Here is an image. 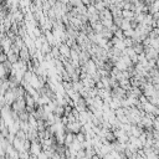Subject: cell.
Returning <instances> with one entry per match:
<instances>
[{"label": "cell", "mask_w": 159, "mask_h": 159, "mask_svg": "<svg viewBox=\"0 0 159 159\" xmlns=\"http://www.w3.org/2000/svg\"><path fill=\"white\" fill-rule=\"evenodd\" d=\"M11 110L14 112H16L18 114L26 111V101H25V97H19L16 99V102L11 106Z\"/></svg>", "instance_id": "6da1fadb"}, {"label": "cell", "mask_w": 159, "mask_h": 159, "mask_svg": "<svg viewBox=\"0 0 159 159\" xmlns=\"http://www.w3.org/2000/svg\"><path fill=\"white\" fill-rule=\"evenodd\" d=\"M66 131H67V133L78 134V133L82 131V124L80 123L78 121H76V122H73V123H69L67 125H66Z\"/></svg>", "instance_id": "7a4b0ae2"}, {"label": "cell", "mask_w": 159, "mask_h": 159, "mask_svg": "<svg viewBox=\"0 0 159 159\" xmlns=\"http://www.w3.org/2000/svg\"><path fill=\"white\" fill-rule=\"evenodd\" d=\"M30 153H31V156H34V157H39L40 154L42 153V144H41L39 140L31 142Z\"/></svg>", "instance_id": "3957f363"}, {"label": "cell", "mask_w": 159, "mask_h": 159, "mask_svg": "<svg viewBox=\"0 0 159 159\" xmlns=\"http://www.w3.org/2000/svg\"><path fill=\"white\" fill-rule=\"evenodd\" d=\"M60 52H61V56H64L66 60H69V58H71V47L66 44V42H62L60 45Z\"/></svg>", "instance_id": "277c9868"}, {"label": "cell", "mask_w": 159, "mask_h": 159, "mask_svg": "<svg viewBox=\"0 0 159 159\" xmlns=\"http://www.w3.org/2000/svg\"><path fill=\"white\" fill-rule=\"evenodd\" d=\"M4 96H5V99H6V104H8V106H12V104L16 102V99H18V97H16V95L14 93V91H12V90H9Z\"/></svg>", "instance_id": "5b68a950"}, {"label": "cell", "mask_w": 159, "mask_h": 159, "mask_svg": "<svg viewBox=\"0 0 159 159\" xmlns=\"http://www.w3.org/2000/svg\"><path fill=\"white\" fill-rule=\"evenodd\" d=\"M20 58H21L23 61H25V62H29V61H31L30 58H31V56H30V51H29V49L26 47V46H24V47L20 50Z\"/></svg>", "instance_id": "8992f818"}, {"label": "cell", "mask_w": 159, "mask_h": 159, "mask_svg": "<svg viewBox=\"0 0 159 159\" xmlns=\"http://www.w3.org/2000/svg\"><path fill=\"white\" fill-rule=\"evenodd\" d=\"M142 95H143L142 93V88H139V87H132L129 91H127V96H131V97L134 98H139Z\"/></svg>", "instance_id": "52a82bcc"}, {"label": "cell", "mask_w": 159, "mask_h": 159, "mask_svg": "<svg viewBox=\"0 0 159 159\" xmlns=\"http://www.w3.org/2000/svg\"><path fill=\"white\" fill-rule=\"evenodd\" d=\"M99 19H101V21L102 20H113V15H112V11L108 9H104V11L102 12H99Z\"/></svg>", "instance_id": "ba28073f"}, {"label": "cell", "mask_w": 159, "mask_h": 159, "mask_svg": "<svg viewBox=\"0 0 159 159\" xmlns=\"http://www.w3.org/2000/svg\"><path fill=\"white\" fill-rule=\"evenodd\" d=\"M24 143H25V140L19 139V138L16 137L15 140H14V143H12V145H14V148L20 153V152H23V150H25V148H24Z\"/></svg>", "instance_id": "9c48e42d"}, {"label": "cell", "mask_w": 159, "mask_h": 159, "mask_svg": "<svg viewBox=\"0 0 159 159\" xmlns=\"http://www.w3.org/2000/svg\"><path fill=\"white\" fill-rule=\"evenodd\" d=\"M76 139V134H73V133H66V140H65V147L66 148H70L71 144L75 142Z\"/></svg>", "instance_id": "30bf717a"}, {"label": "cell", "mask_w": 159, "mask_h": 159, "mask_svg": "<svg viewBox=\"0 0 159 159\" xmlns=\"http://www.w3.org/2000/svg\"><path fill=\"white\" fill-rule=\"evenodd\" d=\"M158 11H159V0H157V1H153V4L149 6V14L154 15Z\"/></svg>", "instance_id": "8fae6325"}, {"label": "cell", "mask_w": 159, "mask_h": 159, "mask_svg": "<svg viewBox=\"0 0 159 159\" xmlns=\"http://www.w3.org/2000/svg\"><path fill=\"white\" fill-rule=\"evenodd\" d=\"M121 30L122 31H127V30H131L132 29V24H131V20H127V19H124L123 20V23L122 25H121Z\"/></svg>", "instance_id": "7c38bea8"}, {"label": "cell", "mask_w": 159, "mask_h": 159, "mask_svg": "<svg viewBox=\"0 0 159 159\" xmlns=\"http://www.w3.org/2000/svg\"><path fill=\"white\" fill-rule=\"evenodd\" d=\"M93 5L98 12H102L104 11V9H107L106 5H104V1H93Z\"/></svg>", "instance_id": "4fadbf2b"}, {"label": "cell", "mask_w": 159, "mask_h": 159, "mask_svg": "<svg viewBox=\"0 0 159 159\" xmlns=\"http://www.w3.org/2000/svg\"><path fill=\"white\" fill-rule=\"evenodd\" d=\"M122 16H123V19L132 20V19H134L136 14H134V12H133L132 10H123V14H122Z\"/></svg>", "instance_id": "5bb4252c"}, {"label": "cell", "mask_w": 159, "mask_h": 159, "mask_svg": "<svg viewBox=\"0 0 159 159\" xmlns=\"http://www.w3.org/2000/svg\"><path fill=\"white\" fill-rule=\"evenodd\" d=\"M93 106H95L96 108H102V110H103L104 102H103V99L99 97V96H97V97L95 98V104H93Z\"/></svg>", "instance_id": "9a60e30c"}, {"label": "cell", "mask_w": 159, "mask_h": 159, "mask_svg": "<svg viewBox=\"0 0 159 159\" xmlns=\"http://www.w3.org/2000/svg\"><path fill=\"white\" fill-rule=\"evenodd\" d=\"M133 49H134V51H136L137 55H140V53L144 52V46H143V44H134Z\"/></svg>", "instance_id": "2e32d148"}, {"label": "cell", "mask_w": 159, "mask_h": 159, "mask_svg": "<svg viewBox=\"0 0 159 159\" xmlns=\"http://www.w3.org/2000/svg\"><path fill=\"white\" fill-rule=\"evenodd\" d=\"M85 152H86V157L87 158H93L95 156H97V154H96V149L93 147L85 149Z\"/></svg>", "instance_id": "e0dca14e"}, {"label": "cell", "mask_w": 159, "mask_h": 159, "mask_svg": "<svg viewBox=\"0 0 159 159\" xmlns=\"http://www.w3.org/2000/svg\"><path fill=\"white\" fill-rule=\"evenodd\" d=\"M31 158V153L29 150H23L20 152V159H30Z\"/></svg>", "instance_id": "ac0fdd59"}, {"label": "cell", "mask_w": 159, "mask_h": 159, "mask_svg": "<svg viewBox=\"0 0 159 159\" xmlns=\"http://www.w3.org/2000/svg\"><path fill=\"white\" fill-rule=\"evenodd\" d=\"M16 137L19 138V139H23V140H26L27 139V133H25L24 131H21V129H20V131L16 133Z\"/></svg>", "instance_id": "d6986e66"}, {"label": "cell", "mask_w": 159, "mask_h": 159, "mask_svg": "<svg viewBox=\"0 0 159 159\" xmlns=\"http://www.w3.org/2000/svg\"><path fill=\"white\" fill-rule=\"evenodd\" d=\"M76 139L80 142V143H83V142H86V134L82 132H80L78 134H76Z\"/></svg>", "instance_id": "ffe728a7"}, {"label": "cell", "mask_w": 159, "mask_h": 159, "mask_svg": "<svg viewBox=\"0 0 159 159\" xmlns=\"http://www.w3.org/2000/svg\"><path fill=\"white\" fill-rule=\"evenodd\" d=\"M42 41H41L40 40V37H39V39H35V47L37 49V50H41V49H42Z\"/></svg>", "instance_id": "44dd1931"}, {"label": "cell", "mask_w": 159, "mask_h": 159, "mask_svg": "<svg viewBox=\"0 0 159 159\" xmlns=\"http://www.w3.org/2000/svg\"><path fill=\"white\" fill-rule=\"evenodd\" d=\"M124 32V37H133L134 35V30L131 29V30H127V31H123Z\"/></svg>", "instance_id": "7402d4cb"}, {"label": "cell", "mask_w": 159, "mask_h": 159, "mask_svg": "<svg viewBox=\"0 0 159 159\" xmlns=\"http://www.w3.org/2000/svg\"><path fill=\"white\" fill-rule=\"evenodd\" d=\"M24 148H25V150H29V152H30V148H31V140H29V139L25 140V143H24Z\"/></svg>", "instance_id": "603a6c76"}, {"label": "cell", "mask_w": 159, "mask_h": 159, "mask_svg": "<svg viewBox=\"0 0 159 159\" xmlns=\"http://www.w3.org/2000/svg\"><path fill=\"white\" fill-rule=\"evenodd\" d=\"M5 159H12V158H11V157H9V156H6V158H5Z\"/></svg>", "instance_id": "cb8c5ba5"}]
</instances>
